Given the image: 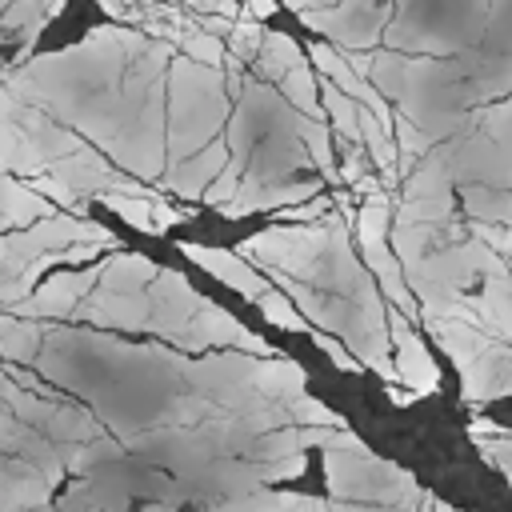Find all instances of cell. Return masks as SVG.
Listing matches in <instances>:
<instances>
[{
	"label": "cell",
	"mask_w": 512,
	"mask_h": 512,
	"mask_svg": "<svg viewBox=\"0 0 512 512\" xmlns=\"http://www.w3.org/2000/svg\"><path fill=\"white\" fill-rule=\"evenodd\" d=\"M324 476L328 492L336 500H368V504H388L392 512L424 500V492L408 480V472L392 468L388 460H376L364 444L360 448H328L324 452Z\"/></svg>",
	"instance_id": "6da1fadb"
},
{
	"label": "cell",
	"mask_w": 512,
	"mask_h": 512,
	"mask_svg": "<svg viewBox=\"0 0 512 512\" xmlns=\"http://www.w3.org/2000/svg\"><path fill=\"white\" fill-rule=\"evenodd\" d=\"M384 320H388V332H392V344H396V380L408 384L420 396H432L440 388V368L428 356L424 340L416 336L412 316L392 304V308H384Z\"/></svg>",
	"instance_id": "7a4b0ae2"
},
{
	"label": "cell",
	"mask_w": 512,
	"mask_h": 512,
	"mask_svg": "<svg viewBox=\"0 0 512 512\" xmlns=\"http://www.w3.org/2000/svg\"><path fill=\"white\" fill-rule=\"evenodd\" d=\"M148 304H152V308H148V332L172 336L176 328H184V324L200 312L204 296H200V292H192V288H188V280H184V276H176L172 268H160V272H156V280H152Z\"/></svg>",
	"instance_id": "3957f363"
},
{
	"label": "cell",
	"mask_w": 512,
	"mask_h": 512,
	"mask_svg": "<svg viewBox=\"0 0 512 512\" xmlns=\"http://www.w3.org/2000/svg\"><path fill=\"white\" fill-rule=\"evenodd\" d=\"M464 400L468 404H488L492 396H512V348L488 340L476 360L460 368Z\"/></svg>",
	"instance_id": "277c9868"
},
{
	"label": "cell",
	"mask_w": 512,
	"mask_h": 512,
	"mask_svg": "<svg viewBox=\"0 0 512 512\" xmlns=\"http://www.w3.org/2000/svg\"><path fill=\"white\" fill-rule=\"evenodd\" d=\"M308 60L320 68V76H328L336 88H344L356 104H364L368 112H376L384 124H392V108H388V100H384V92L372 84V80H364L352 64H348V56H340L332 44H312V52H308Z\"/></svg>",
	"instance_id": "5b68a950"
},
{
	"label": "cell",
	"mask_w": 512,
	"mask_h": 512,
	"mask_svg": "<svg viewBox=\"0 0 512 512\" xmlns=\"http://www.w3.org/2000/svg\"><path fill=\"white\" fill-rule=\"evenodd\" d=\"M180 252L192 260V264H200L204 272H212L216 280H224L228 288H236L244 300H252L256 304V296L260 292H268L272 284L264 280V272H256L252 264H244L236 252H224V248H204V244H180Z\"/></svg>",
	"instance_id": "8992f818"
},
{
	"label": "cell",
	"mask_w": 512,
	"mask_h": 512,
	"mask_svg": "<svg viewBox=\"0 0 512 512\" xmlns=\"http://www.w3.org/2000/svg\"><path fill=\"white\" fill-rule=\"evenodd\" d=\"M244 332V324L232 316V312H224V308H216V304H200V312L184 324V328H176L168 340L176 344V348H184V352H204V348H232L236 344V336Z\"/></svg>",
	"instance_id": "52a82bcc"
},
{
	"label": "cell",
	"mask_w": 512,
	"mask_h": 512,
	"mask_svg": "<svg viewBox=\"0 0 512 512\" xmlns=\"http://www.w3.org/2000/svg\"><path fill=\"white\" fill-rule=\"evenodd\" d=\"M228 164V140H212L204 152H192V160H176L168 172V188L184 200H200L204 188L220 176V168Z\"/></svg>",
	"instance_id": "ba28073f"
},
{
	"label": "cell",
	"mask_w": 512,
	"mask_h": 512,
	"mask_svg": "<svg viewBox=\"0 0 512 512\" xmlns=\"http://www.w3.org/2000/svg\"><path fill=\"white\" fill-rule=\"evenodd\" d=\"M148 296H140V292H108V288H100L96 296H88L84 300V316L88 320H96V324H112V328H128V332H140V328H148Z\"/></svg>",
	"instance_id": "9c48e42d"
},
{
	"label": "cell",
	"mask_w": 512,
	"mask_h": 512,
	"mask_svg": "<svg viewBox=\"0 0 512 512\" xmlns=\"http://www.w3.org/2000/svg\"><path fill=\"white\" fill-rule=\"evenodd\" d=\"M424 324H428V332L436 336V344L452 356V364L456 368H464L468 360H476L480 356V348L488 344V340H500L496 332H488V328H476V324H464V320H456V316H420Z\"/></svg>",
	"instance_id": "30bf717a"
},
{
	"label": "cell",
	"mask_w": 512,
	"mask_h": 512,
	"mask_svg": "<svg viewBox=\"0 0 512 512\" xmlns=\"http://www.w3.org/2000/svg\"><path fill=\"white\" fill-rule=\"evenodd\" d=\"M476 308H480V320L488 332H496L500 340H512V268L484 276Z\"/></svg>",
	"instance_id": "8fae6325"
},
{
	"label": "cell",
	"mask_w": 512,
	"mask_h": 512,
	"mask_svg": "<svg viewBox=\"0 0 512 512\" xmlns=\"http://www.w3.org/2000/svg\"><path fill=\"white\" fill-rule=\"evenodd\" d=\"M304 368L296 364V360H280V356H260V364H256V380H252V388L256 392H264V396H272L276 404H288L296 392H304Z\"/></svg>",
	"instance_id": "7c38bea8"
},
{
	"label": "cell",
	"mask_w": 512,
	"mask_h": 512,
	"mask_svg": "<svg viewBox=\"0 0 512 512\" xmlns=\"http://www.w3.org/2000/svg\"><path fill=\"white\" fill-rule=\"evenodd\" d=\"M156 264L136 256V252H116L108 264H100V288L108 292H140L144 284L156 280Z\"/></svg>",
	"instance_id": "4fadbf2b"
},
{
	"label": "cell",
	"mask_w": 512,
	"mask_h": 512,
	"mask_svg": "<svg viewBox=\"0 0 512 512\" xmlns=\"http://www.w3.org/2000/svg\"><path fill=\"white\" fill-rule=\"evenodd\" d=\"M320 96H324V116H332L336 136L348 144H360V104L344 88H336L328 76H320Z\"/></svg>",
	"instance_id": "5bb4252c"
},
{
	"label": "cell",
	"mask_w": 512,
	"mask_h": 512,
	"mask_svg": "<svg viewBox=\"0 0 512 512\" xmlns=\"http://www.w3.org/2000/svg\"><path fill=\"white\" fill-rule=\"evenodd\" d=\"M464 212L480 224H512V188H464Z\"/></svg>",
	"instance_id": "9a60e30c"
},
{
	"label": "cell",
	"mask_w": 512,
	"mask_h": 512,
	"mask_svg": "<svg viewBox=\"0 0 512 512\" xmlns=\"http://www.w3.org/2000/svg\"><path fill=\"white\" fill-rule=\"evenodd\" d=\"M280 96L296 108V112H304V116H316V120H324V108H320V100H316V80H312V72H308V64L300 60V64H292L288 72H280Z\"/></svg>",
	"instance_id": "2e32d148"
},
{
	"label": "cell",
	"mask_w": 512,
	"mask_h": 512,
	"mask_svg": "<svg viewBox=\"0 0 512 512\" xmlns=\"http://www.w3.org/2000/svg\"><path fill=\"white\" fill-rule=\"evenodd\" d=\"M296 132H300V140L308 144V156H312V164L320 168V176H324V180H340V168H336V152H332L328 124H324V120H316V116H304V112H300Z\"/></svg>",
	"instance_id": "e0dca14e"
},
{
	"label": "cell",
	"mask_w": 512,
	"mask_h": 512,
	"mask_svg": "<svg viewBox=\"0 0 512 512\" xmlns=\"http://www.w3.org/2000/svg\"><path fill=\"white\" fill-rule=\"evenodd\" d=\"M300 60H304V52H300V44H296L292 36L268 32V36H264V48H260V56H256V68H260V76L280 80V72H288V68L300 64Z\"/></svg>",
	"instance_id": "ac0fdd59"
},
{
	"label": "cell",
	"mask_w": 512,
	"mask_h": 512,
	"mask_svg": "<svg viewBox=\"0 0 512 512\" xmlns=\"http://www.w3.org/2000/svg\"><path fill=\"white\" fill-rule=\"evenodd\" d=\"M256 308H260L276 328H288V332H300V336L312 328V324L304 320V312L292 304V296H288V292H280V288L260 292V296H256Z\"/></svg>",
	"instance_id": "d6986e66"
},
{
	"label": "cell",
	"mask_w": 512,
	"mask_h": 512,
	"mask_svg": "<svg viewBox=\"0 0 512 512\" xmlns=\"http://www.w3.org/2000/svg\"><path fill=\"white\" fill-rule=\"evenodd\" d=\"M180 48L188 52V60L208 64V68H220V64L228 60V44H224L220 36L204 32V28H188V32H184V40H180Z\"/></svg>",
	"instance_id": "ffe728a7"
},
{
	"label": "cell",
	"mask_w": 512,
	"mask_h": 512,
	"mask_svg": "<svg viewBox=\"0 0 512 512\" xmlns=\"http://www.w3.org/2000/svg\"><path fill=\"white\" fill-rule=\"evenodd\" d=\"M104 204L112 212H120L132 228L140 232H156V220H152V196H128V192H104Z\"/></svg>",
	"instance_id": "44dd1931"
},
{
	"label": "cell",
	"mask_w": 512,
	"mask_h": 512,
	"mask_svg": "<svg viewBox=\"0 0 512 512\" xmlns=\"http://www.w3.org/2000/svg\"><path fill=\"white\" fill-rule=\"evenodd\" d=\"M264 28H260V20H232V32H228V52L236 56V60H244V64H256V56H260V48H264Z\"/></svg>",
	"instance_id": "7402d4cb"
},
{
	"label": "cell",
	"mask_w": 512,
	"mask_h": 512,
	"mask_svg": "<svg viewBox=\"0 0 512 512\" xmlns=\"http://www.w3.org/2000/svg\"><path fill=\"white\" fill-rule=\"evenodd\" d=\"M288 412H292V424H332V428H344V420L328 404H320L316 396H308V392H296L288 400Z\"/></svg>",
	"instance_id": "603a6c76"
},
{
	"label": "cell",
	"mask_w": 512,
	"mask_h": 512,
	"mask_svg": "<svg viewBox=\"0 0 512 512\" xmlns=\"http://www.w3.org/2000/svg\"><path fill=\"white\" fill-rule=\"evenodd\" d=\"M240 180H244V160H240V156H232V160L220 168V176L204 188V196H200V200H208V204H228V200L240 192Z\"/></svg>",
	"instance_id": "cb8c5ba5"
},
{
	"label": "cell",
	"mask_w": 512,
	"mask_h": 512,
	"mask_svg": "<svg viewBox=\"0 0 512 512\" xmlns=\"http://www.w3.org/2000/svg\"><path fill=\"white\" fill-rule=\"evenodd\" d=\"M392 136H396L400 152H408L412 160H416V156H428V152L436 148V136H432L428 128H416V120H408V116L392 124Z\"/></svg>",
	"instance_id": "d4e9b609"
},
{
	"label": "cell",
	"mask_w": 512,
	"mask_h": 512,
	"mask_svg": "<svg viewBox=\"0 0 512 512\" xmlns=\"http://www.w3.org/2000/svg\"><path fill=\"white\" fill-rule=\"evenodd\" d=\"M312 340H316V348L332 360V368H340V372H360V356H356L348 344H340L332 332H316Z\"/></svg>",
	"instance_id": "484cf974"
},
{
	"label": "cell",
	"mask_w": 512,
	"mask_h": 512,
	"mask_svg": "<svg viewBox=\"0 0 512 512\" xmlns=\"http://www.w3.org/2000/svg\"><path fill=\"white\" fill-rule=\"evenodd\" d=\"M192 12H220V16H228V20H236L240 16V0H184Z\"/></svg>",
	"instance_id": "4316f807"
},
{
	"label": "cell",
	"mask_w": 512,
	"mask_h": 512,
	"mask_svg": "<svg viewBox=\"0 0 512 512\" xmlns=\"http://www.w3.org/2000/svg\"><path fill=\"white\" fill-rule=\"evenodd\" d=\"M340 180H348V184H360V180H364V156H360L356 144L348 148V156H344V164H340Z\"/></svg>",
	"instance_id": "83f0119b"
},
{
	"label": "cell",
	"mask_w": 512,
	"mask_h": 512,
	"mask_svg": "<svg viewBox=\"0 0 512 512\" xmlns=\"http://www.w3.org/2000/svg\"><path fill=\"white\" fill-rule=\"evenodd\" d=\"M152 220H156V232H160V228H172V224H180V220H184V212H176V208H168V204L152 200Z\"/></svg>",
	"instance_id": "f1b7e54d"
},
{
	"label": "cell",
	"mask_w": 512,
	"mask_h": 512,
	"mask_svg": "<svg viewBox=\"0 0 512 512\" xmlns=\"http://www.w3.org/2000/svg\"><path fill=\"white\" fill-rule=\"evenodd\" d=\"M388 396H392V404H396V408H408V404H416V400H420V392H412V388H408V384H400V380H396V384H388Z\"/></svg>",
	"instance_id": "f546056e"
},
{
	"label": "cell",
	"mask_w": 512,
	"mask_h": 512,
	"mask_svg": "<svg viewBox=\"0 0 512 512\" xmlns=\"http://www.w3.org/2000/svg\"><path fill=\"white\" fill-rule=\"evenodd\" d=\"M500 432H504V428L492 424V420H484V416L472 420V436H476V440H492V436H500Z\"/></svg>",
	"instance_id": "4dcf8cb0"
},
{
	"label": "cell",
	"mask_w": 512,
	"mask_h": 512,
	"mask_svg": "<svg viewBox=\"0 0 512 512\" xmlns=\"http://www.w3.org/2000/svg\"><path fill=\"white\" fill-rule=\"evenodd\" d=\"M244 4H248V12H252L256 20H260V16H272V12H276V0H244Z\"/></svg>",
	"instance_id": "1f68e13d"
},
{
	"label": "cell",
	"mask_w": 512,
	"mask_h": 512,
	"mask_svg": "<svg viewBox=\"0 0 512 512\" xmlns=\"http://www.w3.org/2000/svg\"><path fill=\"white\" fill-rule=\"evenodd\" d=\"M432 512H456V508H448V504H440V500H432Z\"/></svg>",
	"instance_id": "d6a6232c"
}]
</instances>
